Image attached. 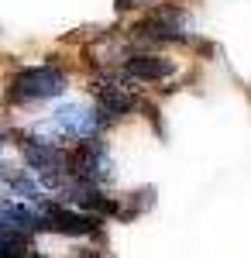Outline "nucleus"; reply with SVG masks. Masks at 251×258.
Wrapping results in <instances>:
<instances>
[{
  "label": "nucleus",
  "mask_w": 251,
  "mask_h": 258,
  "mask_svg": "<svg viewBox=\"0 0 251 258\" xmlns=\"http://www.w3.org/2000/svg\"><path fill=\"white\" fill-rule=\"evenodd\" d=\"M172 62L169 59H158V55H135V59H128V76H135V80H165V76H172Z\"/></svg>",
  "instance_id": "423d86ee"
},
{
  "label": "nucleus",
  "mask_w": 251,
  "mask_h": 258,
  "mask_svg": "<svg viewBox=\"0 0 251 258\" xmlns=\"http://www.w3.org/2000/svg\"><path fill=\"white\" fill-rule=\"evenodd\" d=\"M117 7H120V11H128V7H135V0H117Z\"/></svg>",
  "instance_id": "6e6552de"
},
{
  "label": "nucleus",
  "mask_w": 251,
  "mask_h": 258,
  "mask_svg": "<svg viewBox=\"0 0 251 258\" xmlns=\"http://www.w3.org/2000/svg\"><path fill=\"white\" fill-rule=\"evenodd\" d=\"M73 172H76L79 179H86V182H103V179H110V159L103 155V148L86 145L76 155V169H73Z\"/></svg>",
  "instance_id": "39448f33"
},
{
  "label": "nucleus",
  "mask_w": 251,
  "mask_h": 258,
  "mask_svg": "<svg viewBox=\"0 0 251 258\" xmlns=\"http://www.w3.org/2000/svg\"><path fill=\"white\" fill-rule=\"evenodd\" d=\"M52 120H55V127H62L73 138H90L100 124V114L90 110V107H83V103H62V107H55Z\"/></svg>",
  "instance_id": "20e7f679"
},
{
  "label": "nucleus",
  "mask_w": 251,
  "mask_h": 258,
  "mask_svg": "<svg viewBox=\"0 0 251 258\" xmlns=\"http://www.w3.org/2000/svg\"><path fill=\"white\" fill-rule=\"evenodd\" d=\"M28 258H45V255H41V251H35V248H31V251H28Z\"/></svg>",
  "instance_id": "1a4fd4ad"
},
{
  "label": "nucleus",
  "mask_w": 251,
  "mask_h": 258,
  "mask_svg": "<svg viewBox=\"0 0 251 258\" xmlns=\"http://www.w3.org/2000/svg\"><path fill=\"white\" fill-rule=\"evenodd\" d=\"M0 148H4V138H0Z\"/></svg>",
  "instance_id": "9d476101"
},
{
  "label": "nucleus",
  "mask_w": 251,
  "mask_h": 258,
  "mask_svg": "<svg viewBox=\"0 0 251 258\" xmlns=\"http://www.w3.org/2000/svg\"><path fill=\"white\" fill-rule=\"evenodd\" d=\"M21 152H24V159L28 165L45 176L48 186H62V176H66V155L52 148V141H38V138H24L21 141Z\"/></svg>",
  "instance_id": "f03ea898"
},
{
  "label": "nucleus",
  "mask_w": 251,
  "mask_h": 258,
  "mask_svg": "<svg viewBox=\"0 0 251 258\" xmlns=\"http://www.w3.org/2000/svg\"><path fill=\"white\" fill-rule=\"evenodd\" d=\"M128 110H131V97L114 90V86H107V93L100 97V120H117V117H124Z\"/></svg>",
  "instance_id": "0eeeda50"
},
{
  "label": "nucleus",
  "mask_w": 251,
  "mask_h": 258,
  "mask_svg": "<svg viewBox=\"0 0 251 258\" xmlns=\"http://www.w3.org/2000/svg\"><path fill=\"white\" fill-rule=\"evenodd\" d=\"M66 90V76L52 66L24 69L11 80V100H48Z\"/></svg>",
  "instance_id": "f257e3e1"
},
{
  "label": "nucleus",
  "mask_w": 251,
  "mask_h": 258,
  "mask_svg": "<svg viewBox=\"0 0 251 258\" xmlns=\"http://www.w3.org/2000/svg\"><path fill=\"white\" fill-rule=\"evenodd\" d=\"M38 217H41V227L62 231V234H93L100 224L93 214H83L76 207H45Z\"/></svg>",
  "instance_id": "7ed1b4c3"
}]
</instances>
